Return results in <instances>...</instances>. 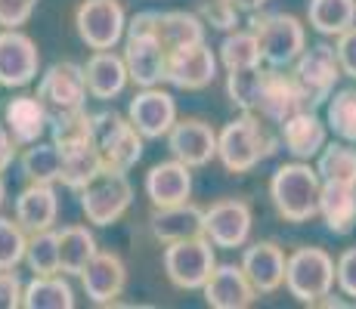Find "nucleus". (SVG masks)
<instances>
[{"mask_svg":"<svg viewBox=\"0 0 356 309\" xmlns=\"http://www.w3.org/2000/svg\"><path fill=\"white\" fill-rule=\"evenodd\" d=\"M266 124L270 121H264L257 112H242L238 118L223 124L217 133V158L229 174H248L260 161L279 152V140Z\"/></svg>","mask_w":356,"mask_h":309,"instance_id":"1","label":"nucleus"},{"mask_svg":"<svg viewBox=\"0 0 356 309\" xmlns=\"http://www.w3.org/2000/svg\"><path fill=\"white\" fill-rule=\"evenodd\" d=\"M319 195H323V176L310 161L294 158L270 176L273 208L285 223H310L313 217H319Z\"/></svg>","mask_w":356,"mask_h":309,"instance_id":"2","label":"nucleus"},{"mask_svg":"<svg viewBox=\"0 0 356 309\" xmlns=\"http://www.w3.org/2000/svg\"><path fill=\"white\" fill-rule=\"evenodd\" d=\"M251 31L260 44V56L270 68H291L307 50V28L289 12H254Z\"/></svg>","mask_w":356,"mask_h":309,"instance_id":"3","label":"nucleus"},{"mask_svg":"<svg viewBox=\"0 0 356 309\" xmlns=\"http://www.w3.org/2000/svg\"><path fill=\"white\" fill-rule=\"evenodd\" d=\"M285 287L298 303L319 306L334 287V260L323 247H298L289 253L285 266Z\"/></svg>","mask_w":356,"mask_h":309,"instance_id":"4","label":"nucleus"},{"mask_svg":"<svg viewBox=\"0 0 356 309\" xmlns=\"http://www.w3.org/2000/svg\"><path fill=\"white\" fill-rule=\"evenodd\" d=\"M134 204V185L127 180V170L102 167L90 183L81 189V210L87 223L112 226L130 210Z\"/></svg>","mask_w":356,"mask_h":309,"instance_id":"5","label":"nucleus"},{"mask_svg":"<svg viewBox=\"0 0 356 309\" xmlns=\"http://www.w3.org/2000/svg\"><path fill=\"white\" fill-rule=\"evenodd\" d=\"M164 276L174 287L180 291H202L204 281L211 278L217 266L214 257V242L208 235H195V238H183V242L164 244Z\"/></svg>","mask_w":356,"mask_h":309,"instance_id":"6","label":"nucleus"},{"mask_svg":"<svg viewBox=\"0 0 356 309\" xmlns=\"http://www.w3.org/2000/svg\"><path fill=\"white\" fill-rule=\"evenodd\" d=\"M93 140H97L106 167L130 170L140 164L146 136L118 112H93Z\"/></svg>","mask_w":356,"mask_h":309,"instance_id":"7","label":"nucleus"},{"mask_svg":"<svg viewBox=\"0 0 356 309\" xmlns=\"http://www.w3.org/2000/svg\"><path fill=\"white\" fill-rule=\"evenodd\" d=\"M204 28H208V25L202 22V16L183 12V10H170V12L143 10V12H136L134 19H127V34H152V37H159V44L168 53L202 44Z\"/></svg>","mask_w":356,"mask_h":309,"instance_id":"8","label":"nucleus"},{"mask_svg":"<svg viewBox=\"0 0 356 309\" xmlns=\"http://www.w3.org/2000/svg\"><path fill=\"white\" fill-rule=\"evenodd\" d=\"M74 28L90 50H115L127 34V12L121 0H81Z\"/></svg>","mask_w":356,"mask_h":309,"instance_id":"9","label":"nucleus"},{"mask_svg":"<svg viewBox=\"0 0 356 309\" xmlns=\"http://www.w3.org/2000/svg\"><path fill=\"white\" fill-rule=\"evenodd\" d=\"M291 74L298 78V84L307 90L313 108L323 106V102H328V96L334 93L338 81L344 78L341 62H338V53H334V47H328V44L307 47V50L294 59Z\"/></svg>","mask_w":356,"mask_h":309,"instance_id":"10","label":"nucleus"},{"mask_svg":"<svg viewBox=\"0 0 356 309\" xmlns=\"http://www.w3.org/2000/svg\"><path fill=\"white\" fill-rule=\"evenodd\" d=\"M38 96L50 115H65V112H78L87 106V78H84V65L78 62H56L50 65L38 81Z\"/></svg>","mask_w":356,"mask_h":309,"instance_id":"11","label":"nucleus"},{"mask_svg":"<svg viewBox=\"0 0 356 309\" xmlns=\"http://www.w3.org/2000/svg\"><path fill=\"white\" fill-rule=\"evenodd\" d=\"M251 226H254V214H251V204L242 198H220L211 208H204V235L214 242V247H223V251L245 247L251 238Z\"/></svg>","mask_w":356,"mask_h":309,"instance_id":"12","label":"nucleus"},{"mask_svg":"<svg viewBox=\"0 0 356 309\" xmlns=\"http://www.w3.org/2000/svg\"><path fill=\"white\" fill-rule=\"evenodd\" d=\"M40 74L38 44L19 28H0V87L22 90Z\"/></svg>","mask_w":356,"mask_h":309,"instance_id":"13","label":"nucleus"},{"mask_svg":"<svg viewBox=\"0 0 356 309\" xmlns=\"http://www.w3.org/2000/svg\"><path fill=\"white\" fill-rule=\"evenodd\" d=\"M310 106V96L298 84L291 72H282V68H266V84H264V96H260L257 115L270 124H282L289 121L291 115L304 112Z\"/></svg>","mask_w":356,"mask_h":309,"instance_id":"14","label":"nucleus"},{"mask_svg":"<svg viewBox=\"0 0 356 309\" xmlns=\"http://www.w3.org/2000/svg\"><path fill=\"white\" fill-rule=\"evenodd\" d=\"M217 59L208 44H193L183 50L168 53V68H164V81L177 90H204L211 81L217 78Z\"/></svg>","mask_w":356,"mask_h":309,"instance_id":"15","label":"nucleus"},{"mask_svg":"<svg viewBox=\"0 0 356 309\" xmlns=\"http://www.w3.org/2000/svg\"><path fill=\"white\" fill-rule=\"evenodd\" d=\"M127 118L146 140H161L177 124V102L161 87H140L127 106Z\"/></svg>","mask_w":356,"mask_h":309,"instance_id":"16","label":"nucleus"},{"mask_svg":"<svg viewBox=\"0 0 356 309\" xmlns=\"http://www.w3.org/2000/svg\"><path fill=\"white\" fill-rule=\"evenodd\" d=\"M164 140H168L170 158L189 167H204L211 164V158H217V130L202 118H177Z\"/></svg>","mask_w":356,"mask_h":309,"instance_id":"17","label":"nucleus"},{"mask_svg":"<svg viewBox=\"0 0 356 309\" xmlns=\"http://www.w3.org/2000/svg\"><path fill=\"white\" fill-rule=\"evenodd\" d=\"M81 287L97 306H112L127 287V266L115 251H97V257L81 272Z\"/></svg>","mask_w":356,"mask_h":309,"instance_id":"18","label":"nucleus"},{"mask_svg":"<svg viewBox=\"0 0 356 309\" xmlns=\"http://www.w3.org/2000/svg\"><path fill=\"white\" fill-rule=\"evenodd\" d=\"M124 65L130 84L136 87H159L168 68V50L152 34H124Z\"/></svg>","mask_w":356,"mask_h":309,"instance_id":"19","label":"nucleus"},{"mask_svg":"<svg viewBox=\"0 0 356 309\" xmlns=\"http://www.w3.org/2000/svg\"><path fill=\"white\" fill-rule=\"evenodd\" d=\"M202 291H204V303L214 309H248L260 297L254 291V285L248 281V276H245L242 263L238 266L217 263Z\"/></svg>","mask_w":356,"mask_h":309,"instance_id":"20","label":"nucleus"},{"mask_svg":"<svg viewBox=\"0 0 356 309\" xmlns=\"http://www.w3.org/2000/svg\"><path fill=\"white\" fill-rule=\"evenodd\" d=\"M279 142L285 146V152L298 161H310L325 149L328 142V124L319 118L313 108L291 115L289 121L279 124Z\"/></svg>","mask_w":356,"mask_h":309,"instance_id":"21","label":"nucleus"},{"mask_svg":"<svg viewBox=\"0 0 356 309\" xmlns=\"http://www.w3.org/2000/svg\"><path fill=\"white\" fill-rule=\"evenodd\" d=\"M289 257L276 242H254L242 251V269L257 294H273L285 285Z\"/></svg>","mask_w":356,"mask_h":309,"instance_id":"22","label":"nucleus"},{"mask_svg":"<svg viewBox=\"0 0 356 309\" xmlns=\"http://www.w3.org/2000/svg\"><path fill=\"white\" fill-rule=\"evenodd\" d=\"M189 195H193V167L189 164L170 158V161H159L155 167H149L146 198L152 201V208L189 201Z\"/></svg>","mask_w":356,"mask_h":309,"instance_id":"23","label":"nucleus"},{"mask_svg":"<svg viewBox=\"0 0 356 309\" xmlns=\"http://www.w3.org/2000/svg\"><path fill=\"white\" fill-rule=\"evenodd\" d=\"M149 229L161 244H174L183 238L204 235V208L193 201L168 204V208H155L149 217Z\"/></svg>","mask_w":356,"mask_h":309,"instance_id":"24","label":"nucleus"},{"mask_svg":"<svg viewBox=\"0 0 356 309\" xmlns=\"http://www.w3.org/2000/svg\"><path fill=\"white\" fill-rule=\"evenodd\" d=\"M3 124L19 146H31L50 130V108L40 96H13L3 108Z\"/></svg>","mask_w":356,"mask_h":309,"instance_id":"25","label":"nucleus"},{"mask_svg":"<svg viewBox=\"0 0 356 309\" xmlns=\"http://www.w3.org/2000/svg\"><path fill=\"white\" fill-rule=\"evenodd\" d=\"M16 219L22 223V229L29 232H44V229H53L59 217V198H56V189L50 183H29L22 192L16 195Z\"/></svg>","mask_w":356,"mask_h":309,"instance_id":"26","label":"nucleus"},{"mask_svg":"<svg viewBox=\"0 0 356 309\" xmlns=\"http://www.w3.org/2000/svg\"><path fill=\"white\" fill-rule=\"evenodd\" d=\"M84 78H87V90L93 99H115L127 90L130 74L124 65V56H118L115 50H93V56L84 65Z\"/></svg>","mask_w":356,"mask_h":309,"instance_id":"27","label":"nucleus"},{"mask_svg":"<svg viewBox=\"0 0 356 309\" xmlns=\"http://www.w3.org/2000/svg\"><path fill=\"white\" fill-rule=\"evenodd\" d=\"M319 217L325 219V229L332 235H350L356 229V185L323 183Z\"/></svg>","mask_w":356,"mask_h":309,"instance_id":"28","label":"nucleus"},{"mask_svg":"<svg viewBox=\"0 0 356 309\" xmlns=\"http://www.w3.org/2000/svg\"><path fill=\"white\" fill-rule=\"evenodd\" d=\"M63 152V170H59V183L72 192H81L93 176L106 167L99 155L97 140H87V142H74V146L59 149Z\"/></svg>","mask_w":356,"mask_h":309,"instance_id":"29","label":"nucleus"},{"mask_svg":"<svg viewBox=\"0 0 356 309\" xmlns=\"http://www.w3.org/2000/svg\"><path fill=\"white\" fill-rule=\"evenodd\" d=\"M97 235L87 226H65L59 232V266L65 276H78L87 269L93 257H97Z\"/></svg>","mask_w":356,"mask_h":309,"instance_id":"30","label":"nucleus"},{"mask_svg":"<svg viewBox=\"0 0 356 309\" xmlns=\"http://www.w3.org/2000/svg\"><path fill=\"white\" fill-rule=\"evenodd\" d=\"M307 19H310V28L323 37H338L356 25V0H310Z\"/></svg>","mask_w":356,"mask_h":309,"instance_id":"31","label":"nucleus"},{"mask_svg":"<svg viewBox=\"0 0 356 309\" xmlns=\"http://www.w3.org/2000/svg\"><path fill=\"white\" fill-rule=\"evenodd\" d=\"M22 306H29V309H72L74 291L65 281V272H56V276H34L29 285H25Z\"/></svg>","mask_w":356,"mask_h":309,"instance_id":"32","label":"nucleus"},{"mask_svg":"<svg viewBox=\"0 0 356 309\" xmlns=\"http://www.w3.org/2000/svg\"><path fill=\"white\" fill-rule=\"evenodd\" d=\"M19 167L22 176L29 183H59V170H63V152H59L56 142H31L25 146L22 158H19Z\"/></svg>","mask_w":356,"mask_h":309,"instance_id":"33","label":"nucleus"},{"mask_svg":"<svg viewBox=\"0 0 356 309\" xmlns=\"http://www.w3.org/2000/svg\"><path fill=\"white\" fill-rule=\"evenodd\" d=\"M316 170L323 183H347L356 185V146L353 142H325V149L316 155Z\"/></svg>","mask_w":356,"mask_h":309,"instance_id":"34","label":"nucleus"},{"mask_svg":"<svg viewBox=\"0 0 356 309\" xmlns=\"http://www.w3.org/2000/svg\"><path fill=\"white\" fill-rule=\"evenodd\" d=\"M266 84V68L251 65V68H236L227 74V99L238 112H257L260 96Z\"/></svg>","mask_w":356,"mask_h":309,"instance_id":"35","label":"nucleus"},{"mask_svg":"<svg viewBox=\"0 0 356 309\" xmlns=\"http://www.w3.org/2000/svg\"><path fill=\"white\" fill-rule=\"evenodd\" d=\"M217 59H220V65L227 68V72L260 65L264 56H260V44H257L254 31H251V28L227 31V37H223L220 47H217Z\"/></svg>","mask_w":356,"mask_h":309,"instance_id":"36","label":"nucleus"},{"mask_svg":"<svg viewBox=\"0 0 356 309\" xmlns=\"http://www.w3.org/2000/svg\"><path fill=\"white\" fill-rule=\"evenodd\" d=\"M325 124L338 140L356 146V87L334 90L325 102Z\"/></svg>","mask_w":356,"mask_h":309,"instance_id":"37","label":"nucleus"},{"mask_svg":"<svg viewBox=\"0 0 356 309\" xmlns=\"http://www.w3.org/2000/svg\"><path fill=\"white\" fill-rule=\"evenodd\" d=\"M25 263L34 276H56L63 272L59 266V232L44 229V232H31L29 247H25Z\"/></svg>","mask_w":356,"mask_h":309,"instance_id":"38","label":"nucleus"},{"mask_svg":"<svg viewBox=\"0 0 356 309\" xmlns=\"http://www.w3.org/2000/svg\"><path fill=\"white\" fill-rule=\"evenodd\" d=\"M50 136H53V142H56L59 149L93 140V112L78 108V112L50 115Z\"/></svg>","mask_w":356,"mask_h":309,"instance_id":"39","label":"nucleus"},{"mask_svg":"<svg viewBox=\"0 0 356 309\" xmlns=\"http://www.w3.org/2000/svg\"><path fill=\"white\" fill-rule=\"evenodd\" d=\"M29 232L22 229L16 217H0V269H16L25 263Z\"/></svg>","mask_w":356,"mask_h":309,"instance_id":"40","label":"nucleus"},{"mask_svg":"<svg viewBox=\"0 0 356 309\" xmlns=\"http://www.w3.org/2000/svg\"><path fill=\"white\" fill-rule=\"evenodd\" d=\"M198 16H202L204 25L217 31H236L238 28V19H242V10H238L232 0H204L198 6Z\"/></svg>","mask_w":356,"mask_h":309,"instance_id":"41","label":"nucleus"},{"mask_svg":"<svg viewBox=\"0 0 356 309\" xmlns=\"http://www.w3.org/2000/svg\"><path fill=\"white\" fill-rule=\"evenodd\" d=\"M334 285L344 297L356 300V247H347L338 260H334Z\"/></svg>","mask_w":356,"mask_h":309,"instance_id":"42","label":"nucleus"},{"mask_svg":"<svg viewBox=\"0 0 356 309\" xmlns=\"http://www.w3.org/2000/svg\"><path fill=\"white\" fill-rule=\"evenodd\" d=\"M38 0H0V28H22Z\"/></svg>","mask_w":356,"mask_h":309,"instance_id":"43","label":"nucleus"},{"mask_svg":"<svg viewBox=\"0 0 356 309\" xmlns=\"http://www.w3.org/2000/svg\"><path fill=\"white\" fill-rule=\"evenodd\" d=\"M25 285L16 276V269H0V309H16L22 306Z\"/></svg>","mask_w":356,"mask_h":309,"instance_id":"44","label":"nucleus"},{"mask_svg":"<svg viewBox=\"0 0 356 309\" xmlns=\"http://www.w3.org/2000/svg\"><path fill=\"white\" fill-rule=\"evenodd\" d=\"M334 53H338V62H341V72H344V78H353L356 81V25H353V28H347L344 34H338Z\"/></svg>","mask_w":356,"mask_h":309,"instance_id":"45","label":"nucleus"},{"mask_svg":"<svg viewBox=\"0 0 356 309\" xmlns=\"http://www.w3.org/2000/svg\"><path fill=\"white\" fill-rule=\"evenodd\" d=\"M16 149H19V142L13 140V133L6 130V124H0V174L16 161Z\"/></svg>","mask_w":356,"mask_h":309,"instance_id":"46","label":"nucleus"},{"mask_svg":"<svg viewBox=\"0 0 356 309\" xmlns=\"http://www.w3.org/2000/svg\"><path fill=\"white\" fill-rule=\"evenodd\" d=\"M232 3H236L242 12H257L260 6H266V0H232Z\"/></svg>","mask_w":356,"mask_h":309,"instance_id":"47","label":"nucleus"},{"mask_svg":"<svg viewBox=\"0 0 356 309\" xmlns=\"http://www.w3.org/2000/svg\"><path fill=\"white\" fill-rule=\"evenodd\" d=\"M3 201H6V183H3V176H0V208H3Z\"/></svg>","mask_w":356,"mask_h":309,"instance_id":"48","label":"nucleus"}]
</instances>
